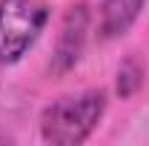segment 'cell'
Here are the masks:
<instances>
[{"instance_id": "1", "label": "cell", "mask_w": 149, "mask_h": 146, "mask_svg": "<svg viewBox=\"0 0 149 146\" xmlns=\"http://www.w3.org/2000/svg\"><path fill=\"white\" fill-rule=\"evenodd\" d=\"M106 112V92L86 89L52 100L40 112V138L55 146H77L92 135Z\"/></svg>"}, {"instance_id": "2", "label": "cell", "mask_w": 149, "mask_h": 146, "mask_svg": "<svg viewBox=\"0 0 149 146\" xmlns=\"http://www.w3.org/2000/svg\"><path fill=\"white\" fill-rule=\"evenodd\" d=\"M49 23V0H0V66L29 55Z\"/></svg>"}, {"instance_id": "3", "label": "cell", "mask_w": 149, "mask_h": 146, "mask_svg": "<svg viewBox=\"0 0 149 146\" xmlns=\"http://www.w3.org/2000/svg\"><path fill=\"white\" fill-rule=\"evenodd\" d=\"M89 20H92V15L83 0L66 9V15L60 20L55 49H52V60H49L52 74L63 77L80 63V57L86 52V40H89Z\"/></svg>"}, {"instance_id": "4", "label": "cell", "mask_w": 149, "mask_h": 146, "mask_svg": "<svg viewBox=\"0 0 149 146\" xmlns=\"http://www.w3.org/2000/svg\"><path fill=\"white\" fill-rule=\"evenodd\" d=\"M146 0H100L97 9V32L103 40L123 37L141 17Z\"/></svg>"}, {"instance_id": "6", "label": "cell", "mask_w": 149, "mask_h": 146, "mask_svg": "<svg viewBox=\"0 0 149 146\" xmlns=\"http://www.w3.org/2000/svg\"><path fill=\"white\" fill-rule=\"evenodd\" d=\"M0 143H9V138H6V135H0Z\"/></svg>"}, {"instance_id": "5", "label": "cell", "mask_w": 149, "mask_h": 146, "mask_svg": "<svg viewBox=\"0 0 149 146\" xmlns=\"http://www.w3.org/2000/svg\"><path fill=\"white\" fill-rule=\"evenodd\" d=\"M141 86H143V66H141V60L135 55H129L118 66V97L129 100Z\"/></svg>"}]
</instances>
